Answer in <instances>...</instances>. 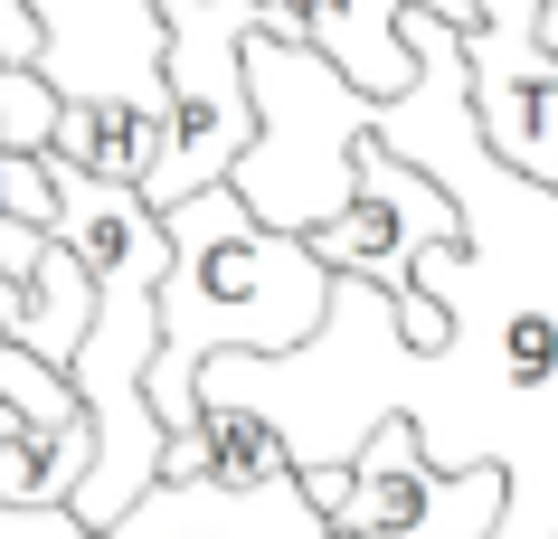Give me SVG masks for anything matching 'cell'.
Listing matches in <instances>:
<instances>
[{"label":"cell","mask_w":558,"mask_h":539,"mask_svg":"<svg viewBox=\"0 0 558 539\" xmlns=\"http://www.w3.org/2000/svg\"><path fill=\"white\" fill-rule=\"evenodd\" d=\"M171 228V274H161V359H151V417L161 436H199V369L208 359H294L331 322V274L303 237H275L236 209V189H208Z\"/></svg>","instance_id":"6da1fadb"},{"label":"cell","mask_w":558,"mask_h":539,"mask_svg":"<svg viewBox=\"0 0 558 539\" xmlns=\"http://www.w3.org/2000/svg\"><path fill=\"white\" fill-rule=\"evenodd\" d=\"M246 95H256V151L236 161V209L275 237H313L360 199V143L369 95H351L313 48L246 38Z\"/></svg>","instance_id":"7a4b0ae2"},{"label":"cell","mask_w":558,"mask_h":539,"mask_svg":"<svg viewBox=\"0 0 558 539\" xmlns=\"http://www.w3.org/2000/svg\"><path fill=\"white\" fill-rule=\"evenodd\" d=\"M246 38H265V0H161V86H171V151L143 180L161 218L228 189L256 151V95H246Z\"/></svg>","instance_id":"3957f363"},{"label":"cell","mask_w":558,"mask_h":539,"mask_svg":"<svg viewBox=\"0 0 558 539\" xmlns=\"http://www.w3.org/2000/svg\"><path fill=\"white\" fill-rule=\"evenodd\" d=\"M303 246H313V266H323L331 284H379L388 303H408L416 266L445 256V246H464V209H454L426 171L388 161L379 143H360V199L331 218V228H313Z\"/></svg>","instance_id":"277c9868"},{"label":"cell","mask_w":558,"mask_h":539,"mask_svg":"<svg viewBox=\"0 0 558 539\" xmlns=\"http://www.w3.org/2000/svg\"><path fill=\"white\" fill-rule=\"evenodd\" d=\"M501 511H511V474L501 464L436 474L426 445H416V426L388 417L351 454V502L331 511V530H360V539H501Z\"/></svg>","instance_id":"5b68a950"},{"label":"cell","mask_w":558,"mask_h":539,"mask_svg":"<svg viewBox=\"0 0 558 539\" xmlns=\"http://www.w3.org/2000/svg\"><path fill=\"white\" fill-rule=\"evenodd\" d=\"M0 539H331V520L284 474V482H256V492H228V482H151L114 530H76L66 511L0 502Z\"/></svg>","instance_id":"8992f818"},{"label":"cell","mask_w":558,"mask_h":539,"mask_svg":"<svg viewBox=\"0 0 558 539\" xmlns=\"http://www.w3.org/2000/svg\"><path fill=\"white\" fill-rule=\"evenodd\" d=\"M294 20V48L341 76L369 105H398L416 86V48H408V0H275Z\"/></svg>","instance_id":"52a82bcc"},{"label":"cell","mask_w":558,"mask_h":539,"mask_svg":"<svg viewBox=\"0 0 558 539\" xmlns=\"http://www.w3.org/2000/svg\"><path fill=\"white\" fill-rule=\"evenodd\" d=\"M408 10H426V20H445V29H483V20H473V0H408Z\"/></svg>","instance_id":"ba28073f"},{"label":"cell","mask_w":558,"mask_h":539,"mask_svg":"<svg viewBox=\"0 0 558 539\" xmlns=\"http://www.w3.org/2000/svg\"><path fill=\"white\" fill-rule=\"evenodd\" d=\"M539 58L558 66V0H539Z\"/></svg>","instance_id":"9c48e42d"},{"label":"cell","mask_w":558,"mask_h":539,"mask_svg":"<svg viewBox=\"0 0 558 539\" xmlns=\"http://www.w3.org/2000/svg\"><path fill=\"white\" fill-rule=\"evenodd\" d=\"M331 539H360V530H331Z\"/></svg>","instance_id":"30bf717a"}]
</instances>
